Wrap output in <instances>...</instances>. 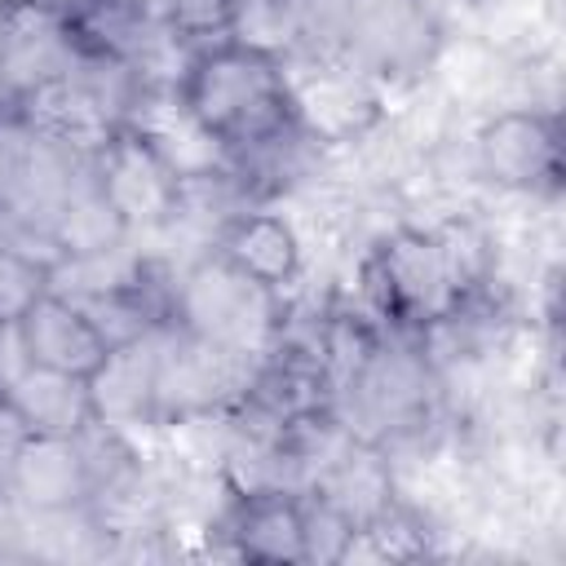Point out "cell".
<instances>
[{
	"label": "cell",
	"mask_w": 566,
	"mask_h": 566,
	"mask_svg": "<svg viewBox=\"0 0 566 566\" xmlns=\"http://www.w3.org/2000/svg\"><path fill=\"white\" fill-rule=\"evenodd\" d=\"M53 287V261L22 239H0V327H13Z\"/></svg>",
	"instance_id": "11"
},
{
	"label": "cell",
	"mask_w": 566,
	"mask_h": 566,
	"mask_svg": "<svg viewBox=\"0 0 566 566\" xmlns=\"http://www.w3.org/2000/svg\"><path fill=\"white\" fill-rule=\"evenodd\" d=\"M4 486H13L35 509H71V504L88 500V478H84V460H80L75 433L71 438L35 433L27 442V451L18 455V464H13Z\"/></svg>",
	"instance_id": "9"
},
{
	"label": "cell",
	"mask_w": 566,
	"mask_h": 566,
	"mask_svg": "<svg viewBox=\"0 0 566 566\" xmlns=\"http://www.w3.org/2000/svg\"><path fill=\"white\" fill-rule=\"evenodd\" d=\"M146 9L186 49H199L208 40L230 35V18H234V0H146Z\"/></svg>",
	"instance_id": "12"
},
{
	"label": "cell",
	"mask_w": 566,
	"mask_h": 566,
	"mask_svg": "<svg viewBox=\"0 0 566 566\" xmlns=\"http://www.w3.org/2000/svg\"><path fill=\"white\" fill-rule=\"evenodd\" d=\"M93 159V190L111 203V212L128 226H164L172 221V203H177V172L172 164L133 128H115L106 137V146Z\"/></svg>",
	"instance_id": "3"
},
{
	"label": "cell",
	"mask_w": 566,
	"mask_h": 566,
	"mask_svg": "<svg viewBox=\"0 0 566 566\" xmlns=\"http://www.w3.org/2000/svg\"><path fill=\"white\" fill-rule=\"evenodd\" d=\"M4 340H9V327H0V345H4Z\"/></svg>",
	"instance_id": "14"
},
{
	"label": "cell",
	"mask_w": 566,
	"mask_h": 566,
	"mask_svg": "<svg viewBox=\"0 0 566 566\" xmlns=\"http://www.w3.org/2000/svg\"><path fill=\"white\" fill-rule=\"evenodd\" d=\"M217 261H226L261 292L279 296L301 274V239L287 217L265 208H239L217 226Z\"/></svg>",
	"instance_id": "6"
},
{
	"label": "cell",
	"mask_w": 566,
	"mask_h": 566,
	"mask_svg": "<svg viewBox=\"0 0 566 566\" xmlns=\"http://www.w3.org/2000/svg\"><path fill=\"white\" fill-rule=\"evenodd\" d=\"M9 336L22 349V367H40V371L75 376V380H88L102 367V358L111 354V345L97 332V323L88 318V310L80 301H71L62 287H49L9 327Z\"/></svg>",
	"instance_id": "5"
},
{
	"label": "cell",
	"mask_w": 566,
	"mask_h": 566,
	"mask_svg": "<svg viewBox=\"0 0 566 566\" xmlns=\"http://www.w3.org/2000/svg\"><path fill=\"white\" fill-rule=\"evenodd\" d=\"M226 535L252 562H305V495L292 486H252L234 495Z\"/></svg>",
	"instance_id": "7"
},
{
	"label": "cell",
	"mask_w": 566,
	"mask_h": 566,
	"mask_svg": "<svg viewBox=\"0 0 566 566\" xmlns=\"http://www.w3.org/2000/svg\"><path fill=\"white\" fill-rule=\"evenodd\" d=\"M478 164L504 190H557L562 137L557 119L535 106L500 111L478 133Z\"/></svg>",
	"instance_id": "4"
},
{
	"label": "cell",
	"mask_w": 566,
	"mask_h": 566,
	"mask_svg": "<svg viewBox=\"0 0 566 566\" xmlns=\"http://www.w3.org/2000/svg\"><path fill=\"white\" fill-rule=\"evenodd\" d=\"M88 411L97 424L128 429L159 411V367L155 340L142 336L133 345H115L102 367L88 376Z\"/></svg>",
	"instance_id": "8"
},
{
	"label": "cell",
	"mask_w": 566,
	"mask_h": 566,
	"mask_svg": "<svg viewBox=\"0 0 566 566\" xmlns=\"http://www.w3.org/2000/svg\"><path fill=\"white\" fill-rule=\"evenodd\" d=\"M35 438V429L27 424V416L13 407V398H9V389L0 394V486L9 482V473H13V464H18V455L27 451V442Z\"/></svg>",
	"instance_id": "13"
},
{
	"label": "cell",
	"mask_w": 566,
	"mask_h": 566,
	"mask_svg": "<svg viewBox=\"0 0 566 566\" xmlns=\"http://www.w3.org/2000/svg\"><path fill=\"white\" fill-rule=\"evenodd\" d=\"M9 398L27 416V424L44 438H71L93 420L88 380H75V376L22 367L18 376H9Z\"/></svg>",
	"instance_id": "10"
},
{
	"label": "cell",
	"mask_w": 566,
	"mask_h": 566,
	"mask_svg": "<svg viewBox=\"0 0 566 566\" xmlns=\"http://www.w3.org/2000/svg\"><path fill=\"white\" fill-rule=\"evenodd\" d=\"M363 301L380 327L424 332L460 305L455 274L433 230H394L363 261Z\"/></svg>",
	"instance_id": "2"
},
{
	"label": "cell",
	"mask_w": 566,
	"mask_h": 566,
	"mask_svg": "<svg viewBox=\"0 0 566 566\" xmlns=\"http://www.w3.org/2000/svg\"><path fill=\"white\" fill-rule=\"evenodd\" d=\"M172 88L186 115L226 159L265 150L270 142L301 128L283 57L230 35L190 49Z\"/></svg>",
	"instance_id": "1"
}]
</instances>
